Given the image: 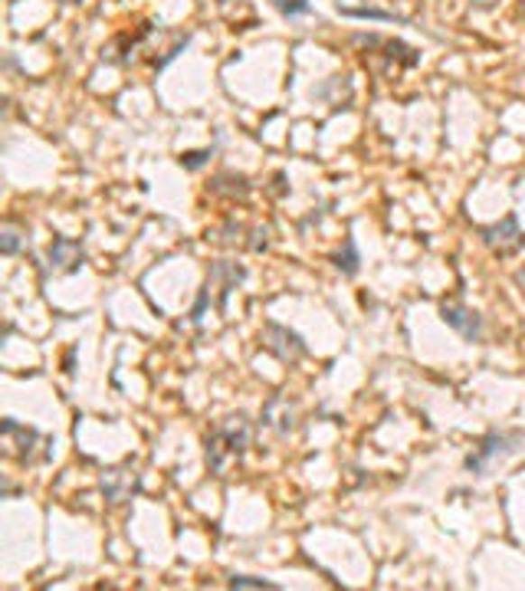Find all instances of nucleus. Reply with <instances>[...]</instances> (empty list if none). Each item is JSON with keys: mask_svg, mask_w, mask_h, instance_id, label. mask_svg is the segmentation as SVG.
Returning a JSON list of instances; mask_svg holds the SVG:
<instances>
[{"mask_svg": "<svg viewBox=\"0 0 525 591\" xmlns=\"http://www.w3.org/2000/svg\"><path fill=\"white\" fill-rule=\"evenodd\" d=\"M4 437H14L17 440V460L20 464H33V450L40 444V430L33 428H23L17 420H4Z\"/></svg>", "mask_w": 525, "mask_h": 591, "instance_id": "10", "label": "nucleus"}, {"mask_svg": "<svg viewBox=\"0 0 525 591\" xmlns=\"http://www.w3.org/2000/svg\"><path fill=\"white\" fill-rule=\"evenodd\" d=\"M440 319H444L447 326L456 332L460 338H466V342H480L483 338V319L480 312L466 309L463 302H444L440 306Z\"/></svg>", "mask_w": 525, "mask_h": 591, "instance_id": "6", "label": "nucleus"}, {"mask_svg": "<svg viewBox=\"0 0 525 591\" xmlns=\"http://www.w3.org/2000/svg\"><path fill=\"white\" fill-rule=\"evenodd\" d=\"M260 342L262 348L270 355H276L280 362H299V358H306L309 355V346L302 342L299 332H292V328L280 326V322H266L260 332Z\"/></svg>", "mask_w": 525, "mask_h": 591, "instance_id": "3", "label": "nucleus"}, {"mask_svg": "<svg viewBox=\"0 0 525 591\" xmlns=\"http://www.w3.org/2000/svg\"><path fill=\"white\" fill-rule=\"evenodd\" d=\"M46 260H50V273H76L86 260V250H82L79 240H69V236H56L50 250H46Z\"/></svg>", "mask_w": 525, "mask_h": 591, "instance_id": "7", "label": "nucleus"}, {"mask_svg": "<svg viewBox=\"0 0 525 591\" xmlns=\"http://www.w3.org/2000/svg\"><path fill=\"white\" fill-rule=\"evenodd\" d=\"M493 4H496V0H473V7H480V10H489Z\"/></svg>", "mask_w": 525, "mask_h": 591, "instance_id": "18", "label": "nucleus"}, {"mask_svg": "<svg viewBox=\"0 0 525 591\" xmlns=\"http://www.w3.org/2000/svg\"><path fill=\"white\" fill-rule=\"evenodd\" d=\"M262 424L272 428L276 434L290 437L296 430V404H292L286 394H272L266 401V408H262Z\"/></svg>", "mask_w": 525, "mask_h": 591, "instance_id": "8", "label": "nucleus"}, {"mask_svg": "<svg viewBox=\"0 0 525 591\" xmlns=\"http://www.w3.org/2000/svg\"><path fill=\"white\" fill-rule=\"evenodd\" d=\"M210 194H217V198H246V194H250V184H246L244 174L224 171L210 181Z\"/></svg>", "mask_w": 525, "mask_h": 591, "instance_id": "11", "label": "nucleus"}, {"mask_svg": "<svg viewBox=\"0 0 525 591\" xmlns=\"http://www.w3.org/2000/svg\"><path fill=\"white\" fill-rule=\"evenodd\" d=\"M522 440L525 437L519 434V430H489L480 444L473 447V454L466 457V470H470L473 476H483V473L493 470L499 460H506V457L516 454L519 447H522Z\"/></svg>", "mask_w": 525, "mask_h": 591, "instance_id": "2", "label": "nucleus"}, {"mask_svg": "<svg viewBox=\"0 0 525 591\" xmlns=\"http://www.w3.org/2000/svg\"><path fill=\"white\" fill-rule=\"evenodd\" d=\"M272 7L280 10L286 20H296V17H306L309 10H312V4L309 0H272Z\"/></svg>", "mask_w": 525, "mask_h": 591, "instance_id": "14", "label": "nucleus"}, {"mask_svg": "<svg viewBox=\"0 0 525 591\" xmlns=\"http://www.w3.org/2000/svg\"><path fill=\"white\" fill-rule=\"evenodd\" d=\"M253 444V424L246 414L220 420L217 428L207 434V466L214 476H224L226 464H234L246 454V447Z\"/></svg>", "mask_w": 525, "mask_h": 591, "instance_id": "1", "label": "nucleus"}, {"mask_svg": "<svg viewBox=\"0 0 525 591\" xmlns=\"http://www.w3.org/2000/svg\"><path fill=\"white\" fill-rule=\"evenodd\" d=\"M336 270L342 276H355L358 273V266H362V256H358V246H355V236H345L342 244V254H336Z\"/></svg>", "mask_w": 525, "mask_h": 591, "instance_id": "12", "label": "nucleus"}, {"mask_svg": "<svg viewBox=\"0 0 525 591\" xmlns=\"http://www.w3.org/2000/svg\"><path fill=\"white\" fill-rule=\"evenodd\" d=\"M516 286L525 292V266H522V270H519V273H516Z\"/></svg>", "mask_w": 525, "mask_h": 591, "instance_id": "19", "label": "nucleus"}, {"mask_svg": "<svg viewBox=\"0 0 525 591\" xmlns=\"http://www.w3.org/2000/svg\"><path fill=\"white\" fill-rule=\"evenodd\" d=\"M338 14L342 17H358V20H398L394 14H388V10H374V7H352V4H336Z\"/></svg>", "mask_w": 525, "mask_h": 591, "instance_id": "13", "label": "nucleus"}, {"mask_svg": "<svg viewBox=\"0 0 525 591\" xmlns=\"http://www.w3.org/2000/svg\"><path fill=\"white\" fill-rule=\"evenodd\" d=\"M230 588H266V591H276L280 585L266 582V578H253V575H234V578H230Z\"/></svg>", "mask_w": 525, "mask_h": 591, "instance_id": "16", "label": "nucleus"}, {"mask_svg": "<svg viewBox=\"0 0 525 591\" xmlns=\"http://www.w3.org/2000/svg\"><path fill=\"white\" fill-rule=\"evenodd\" d=\"M23 246V236L17 234L14 227H4V236H0V254L4 256H14Z\"/></svg>", "mask_w": 525, "mask_h": 591, "instance_id": "17", "label": "nucleus"}, {"mask_svg": "<svg viewBox=\"0 0 525 591\" xmlns=\"http://www.w3.org/2000/svg\"><path fill=\"white\" fill-rule=\"evenodd\" d=\"M480 236H483V244L499 256H512L525 246V230H522V224H519L516 214H506L499 224L480 227Z\"/></svg>", "mask_w": 525, "mask_h": 591, "instance_id": "4", "label": "nucleus"}, {"mask_svg": "<svg viewBox=\"0 0 525 591\" xmlns=\"http://www.w3.org/2000/svg\"><path fill=\"white\" fill-rule=\"evenodd\" d=\"M246 270L236 263H226V260H217V263L210 266V276H207V286L210 290H220V309H226V296L230 290H236V282H244Z\"/></svg>", "mask_w": 525, "mask_h": 591, "instance_id": "9", "label": "nucleus"}, {"mask_svg": "<svg viewBox=\"0 0 525 591\" xmlns=\"http://www.w3.org/2000/svg\"><path fill=\"white\" fill-rule=\"evenodd\" d=\"M214 158V148H204V152H184L181 155V168H188V171H200L204 164Z\"/></svg>", "mask_w": 525, "mask_h": 591, "instance_id": "15", "label": "nucleus"}, {"mask_svg": "<svg viewBox=\"0 0 525 591\" xmlns=\"http://www.w3.org/2000/svg\"><path fill=\"white\" fill-rule=\"evenodd\" d=\"M99 490L112 506H125V503L135 500L138 490H142V473H138L135 466H115V470H106L99 480Z\"/></svg>", "mask_w": 525, "mask_h": 591, "instance_id": "5", "label": "nucleus"}, {"mask_svg": "<svg viewBox=\"0 0 525 591\" xmlns=\"http://www.w3.org/2000/svg\"><path fill=\"white\" fill-rule=\"evenodd\" d=\"M63 4H82V0H63Z\"/></svg>", "mask_w": 525, "mask_h": 591, "instance_id": "20", "label": "nucleus"}]
</instances>
